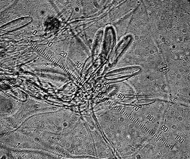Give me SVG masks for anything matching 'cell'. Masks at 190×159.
<instances>
[{"label": "cell", "instance_id": "cell-1", "mask_svg": "<svg viewBox=\"0 0 190 159\" xmlns=\"http://www.w3.org/2000/svg\"><path fill=\"white\" fill-rule=\"evenodd\" d=\"M117 108L123 114H124L130 120L134 122L137 124L138 125L140 126L143 129L145 130L146 131H147L148 133L152 134L153 133L152 132V131L150 130L148 128L145 126L144 125H142V123L139 122L138 121V120H136L131 116L127 114L126 113L124 112L123 110H121L119 108Z\"/></svg>", "mask_w": 190, "mask_h": 159}]
</instances>
